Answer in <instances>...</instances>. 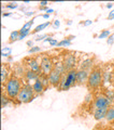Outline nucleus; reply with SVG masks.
<instances>
[{
  "instance_id": "37998d69",
  "label": "nucleus",
  "mask_w": 114,
  "mask_h": 130,
  "mask_svg": "<svg viewBox=\"0 0 114 130\" xmlns=\"http://www.w3.org/2000/svg\"><path fill=\"white\" fill-rule=\"evenodd\" d=\"M53 12H54V10H53V9H48L46 13H47V14H51V13H53Z\"/></svg>"
},
{
  "instance_id": "4c0bfd02",
  "label": "nucleus",
  "mask_w": 114,
  "mask_h": 130,
  "mask_svg": "<svg viewBox=\"0 0 114 130\" xmlns=\"http://www.w3.org/2000/svg\"><path fill=\"white\" fill-rule=\"evenodd\" d=\"M27 46L29 47V48L35 47V46H34V41H32V40H28V41H27Z\"/></svg>"
},
{
  "instance_id": "6e6552de",
  "label": "nucleus",
  "mask_w": 114,
  "mask_h": 130,
  "mask_svg": "<svg viewBox=\"0 0 114 130\" xmlns=\"http://www.w3.org/2000/svg\"><path fill=\"white\" fill-rule=\"evenodd\" d=\"M62 78H63V76L60 74H58L57 72H55L54 70H53L51 72V74L48 75V81H50V85L53 87H59Z\"/></svg>"
},
{
  "instance_id": "c03bdc74",
  "label": "nucleus",
  "mask_w": 114,
  "mask_h": 130,
  "mask_svg": "<svg viewBox=\"0 0 114 130\" xmlns=\"http://www.w3.org/2000/svg\"><path fill=\"white\" fill-rule=\"evenodd\" d=\"M71 24H72V21H71V20H69V21H67V25H68V26H70Z\"/></svg>"
},
{
  "instance_id": "c9c22d12",
  "label": "nucleus",
  "mask_w": 114,
  "mask_h": 130,
  "mask_svg": "<svg viewBox=\"0 0 114 130\" xmlns=\"http://www.w3.org/2000/svg\"><path fill=\"white\" fill-rule=\"evenodd\" d=\"M40 8H44V7H47V5H48V2L47 1H40Z\"/></svg>"
},
{
  "instance_id": "ea45409f",
  "label": "nucleus",
  "mask_w": 114,
  "mask_h": 130,
  "mask_svg": "<svg viewBox=\"0 0 114 130\" xmlns=\"http://www.w3.org/2000/svg\"><path fill=\"white\" fill-rule=\"evenodd\" d=\"M34 14H35L34 11H28V12H26V13H25V15H27V16H32Z\"/></svg>"
},
{
  "instance_id": "a211bd4d",
  "label": "nucleus",
  "mask_w": 114,
  "mask_h": 130,
  "mask_svg": "<svg viewBox=\"0 0 114 130\" xmlns=\"http://www.w3.org/2000/svg\"><path fill=\"white\" fill-rule=\"evenodd\" d=\"M51 25V22H46V23H43V24H40V25H38L34 30H32V34H37V32H39V31H41L43 30L44 28H46L47 26H50Z\"/></svg>"
},
{
  "instance_id": "f8f14e48",
  "label": "nucleus",
  "mask_w": 114,
  "mask_h": 130,
  "mask_svg": "<svg viewBox=\"0 0 114 130\" xmlns=\"http://www.w3.org/2000/svg\"><path fill=\"white\" fill-rule=\"evenodd\" d=\"M94 65V59L93 58H87V59H84L82 62L80 63V70H85V71H88L89 68H92Z\"/></svg>"
},
{
  "instance_id": "6ab92c4d",
  "label": "nucleus",
  "mask_w": 114,
  "mask_h": 130,
  "mask_svg": "<svg viewBox=\"0 0 114 130\" xmlns=\"http://www.w3.org/2000/svg\"><path fill=\"white\" fill-rule=\"evenodd\" d=\"M19 38V30H14L10 34V37H9V41L10 42H14V41H17Z\"/></svg>"
},
{
  "instance_id": "a878e982",
  "label": "nucleus",
  "mask_w": 114,
  "mask_h": 130,
  "mask_svg": "<svg viewBox=\"0 0 114 130\" xmlns=\"http://www.w3.org/2000/svg\"><path fill=\"white\" fill-rule=\"evenodd\" d=\"M40 80L42 81V84L44 85V87H45V88H47L48 86H50V81H48V76L41 74V75H40Z\"/></svg>"
},
{
  "instance_id": "a18cd8bd",
  "label": "nucleus",
  "mask_w": 114,
  "mask_h": 130,
  "mask_svg": "<svg viewBox=\"0 0 114 130\" xmlns=\"http://www.w3.org/2000/svg\"><path fill=\"white\" fill-rule=\"evenodd\" d=\"M24 3H30V1H28V0H25V1H24Z\"/></svg>"
},
{
  "instance_id": "49530a36",
  "label": "nucleus",
  "mask_w": 114,
  "mask_h": 130,
  "mask_svg": "<svg viewBox=\"0 0 114 130\" xmlns=\"http://www.w3.org/2000/svg\"><path fill=\"white\" fill-rule=\"evenodd\" d=\"M8 61H9V62H10V61H12V58H11V56H9V58H8Z\"/></svg>"
},
{
  "instance_id": "7ed1b4c3",
  "label": "nucleus",
  "mask_w": 114,
  "mask_h": 130,
  "mask_svg": "<svg viewBox=\"0 0 114 130\" xmlns=\"http://www.w3.org/2000/svg\"><path fill=\"white\" fill-rule=\"evenodd\" d=\"M76 74H78V71L76 70H72L67 72L66 74L63 76L62 81H60L59 85V90L60 91H66L69 90L72 86H74L75 84H78V80H76Z\"/></svg>"
},
{
  "instance_id": "79ce46f5",
  "label": "nucleus",
  "mask_w": 114,
  "mask_h": 130,
  "mask_svg": "<svg viewBox=\"0 0 114 130\" xmlns=\"http://www.w3.org/2000/svg\"><path fill=\"white\" fill-rule=\"evenodd\" d=\"M10 15H11V13H8V12H3V13H2L3 18H6V16H10Z\"/></svg>"
},
{
  "instance_id": "c85d7f7f",
  "label": "nucleus",
  "mask_w": 114,
  "mask_h": 130,
  "mask_svg": "<svg viewBox=\"0 0 114 130\" xmlns=\"http://www.w3.org/2000/svg\"><path fill=\"white\" fill-rule=\"evenodd\" d=\"M46 38H47V35L46 34H42V35H38V36H37V37L35 38V40H36V41H40V40H43V41H44Z\"/></svg>"
},
{
  "instance_id": "72a5a7b5",
  "label": "nucleus",
  "mask_w": 114,
  "mask_h": 130,
  "mask_svg": "<svg viewBox=\"0 0 114 130\" xmlns=\"http://www.w3.org/2000/svg\"><path fill=\"white\" fill-rule=\"evenodd\" d=\"M82 24H83V26H89L93 24V21L92 20H86V21H84Z\"/></svg>"
},
{
  "instance_id": "393cba45",
  "label": "nucleus",
  "mask_w": 114,
  "mask_h": 130,
  "mask_svg": "<svg viewBox=\"0 0 114 130\" xmlns=\"http://www.w3.org/2000/svg\"><path fill=\"white\" fill-rule=\"evenodd\" d=\"M112 34H111V30L110 29H104V30H102L99 34V39H104V38H109L110 36H111Z\"/></svg>"
},
{
  "instance_id": "473e14b6",
  "label": "nucleus",
  "mask_w": 114,
  "mask_h": 130,
  "mask_svg": "<svg viewBox=\"0 0 114 130\" xmlns=\"http://www.w3.org/2000/svg\"><path fill=\"white\" fill-rule=\"evenodd\" d=\"M107 20H109V21H111V20H114V10H112V11L109 13Z\"/></svg>"
},
{
  "instance_id": "dca6fc26",
  "label": "nucleus",
  "mask_w": 114,
  "mask_h": 130,
  "mask_svg": "<svg viewBox=\"0 0 114 130\" xmlns=\"http://www.w3.org/2000/svg\"><path fill=\"white\" fill-rule=\"evenodd\" d=\"M9 72H8L7 67L5 66V64L1 66V83L2 85H5L8 83V80H9Z\"/></svg>"
},
{
  "instance_id": "9d476101",
  "label": "nucleus",
  "mask_w": 114,
  "mask_h": 130,
  "mask_svg": "<svg viewBox=\"0 0 114 130\" xmlns=\"http://www.w3.org/2000/svg\"><path fill=\"white\" fill-rule=\"evenodd\" d=\"M88 77H89V73H88V71L79 70V71H78V74H76V80H78V84H79V85L87 84Z\"/></svg>"
},
{
  "instance_id": "5701e85b",
  "label": "nucleus",
  "mask_w": 114,
  "mask_h": 130,
  "mask_svg": "<svg viewBox=\"0 0 114 130\" xmlns=\"http://www.w3.org/2000/svg\"><path fill=\"white\" fill-rule=\"evenodd\" d=\"M112 80V73L111 72H104L103 73V83L110 84Z\"/></svg>"
},
{
  "instance_id": "e433bc0d",
  "label": "nucleus",
  "mask_w": 114,
  "mask_h": 130,
  "mask_svg": "<svg viewBox=\"0 0 114 130\" xmlns=\"http://www.w3.org/2000/svg\"><path fill=\"white\" fill-rule=\"evenodd\" d=\"M113 6H114L113 2H109V3H107V5H105V8H107V9H112Z\"/></svg>"
},
{
  "instance_id": "f03ea898",
  "label": "nucleus",
  "mask_w": 114,
  "mask_h": 130,
  "mask_svg": "<svg viewBox=\"0 0 114 130\" xmlns=\"http://www.w3.org/2000/svg\"><path fill=\"white\" fill-rule=\"evenodd\" d=\"M103 83V73L99 67L93 68L89 73V77L87 80V86L89 89H97L99 88Z\"/></svg>"
},
{
  "instance_id": "1a4fd4ad",
  "label": "nucleus",
  "mask_w": 114,
  "mask_h": 130,
  "mask_svg": "<svg viewBox=\"0 0 114 130\" xmlns=\"http://www.w3.org/2000/svg\"><path fill=\"white\" fill-rule=\"evenodd\" d=\"M27 65H28V70H31L38 74H42L41 73V65L38 62L37 59H27Z\"/></svg>"
},
{
  "instance_id": "ddd939ff",
  "label": "nucleus",
  "mask_w": 114,
  "mask_h": 130,
  "mask_svg": "<svg viewBox=\"0 0 114 130\" xmlns=\"http://www.w3.org/2000/svg\"><path fill=\"white\" fill-rule=\"evenodd\" d=\"M24 76H25V79L27 81H36V80H38L40 78V75L38 74V73H36V72L31 71V70H27Z\"/></svg>"
},
{
  "instance_id": "58836bf2",
  "label": "nucleus",
  "mask_w": 114,
  "mask_h": 130,
  "mask_svg": "<svg viewBox=\"0 0 114 130\" xmlns=\"http://www.w3.org/2000/svg\"><path fill=\"white\" fill-rule=\"evenodd\" d=\"M52 40H53V37H52V36H47V38L44 40V42H48V43H50Z\"/></svg>"
},
{
  "instance_id": "c756f323",
  "label": "nucleus",
  "mask_w": 114,
  "mask_h": 130,
  "mask_svg": "<svg viewBox=\"0 0 114 130\" xmlns=\"http://www.w3.org/2000/svg\"><path fill=\"white\" fill-rule=\"evenodd\" d=\"M107 43L109 44V46H112V44L114 43V34H112V35L107 39Z\"/></svg>"
},
{
  "instance_id": "aec40b11",
  "label": "nucleus",
  "mask_w": 114,
  "mask_h": 130,
  "mask_svg": "<svg viewBox=\"0 0 114 130\" xmlns=\"http://www.w3.org/2000/svg\"><path fill=\"white\" fill-rule=\"evenodd\" d=\"M104 96L107 98V99L109 100V102L110 103H113V101H114V91L113 90H105V92H104Z\"/></svg>"
},
{
  "instance_id": "4be33fe9",
  "label": "nucleus",
  "mask_w": 114,
  "mask_h": 130,
  "mask_svg": "<svg viewBox=\"0 0 114 130\" xmlns=\"http://www.w3.org/2000/svg\"><path fill=\"white\" fill-rule=\"evenodd\" d=\"M10 98L8 96V95H5V93H2L1 94V107L2 108H5L8 104H9V102H10Z\"/></svg>"
},
{
  "instance_id": "412c9836",
  "label": "nucleus",
  "mask_w": 114,
  "mask_h": 130,
  "mask_svg": "<svg viewBox=\"0 0 114 130\" xmlns=\"http://www.w3.org/2000/svg\"><path fill=\"white\" fill-rule=\"evenodd\" d=\"M11 53H12V49L10 47H5L2 48L1 50V55L3 56V58H9V56H11Z\"/></svg>"
},
{
  "instance_id": "f3484780",
  "label": "nucleus",
  "mask_w": 114,
  "mask_h": 130,
  "mask_svg": "<svg viewBox=\"0 0 114 130\" xmlns=\"http://www.w3.org/2000/svg\"><path fill=\"white\" fill-rule=\"evenodd\" d=\"M105 119L109 123H111V121L114 120V106H110L108 112H107V116H105Z\"/></svg>"
},
{
  "instance_id": "0eeeda50",
  "label": "nucleus",
  "mask_w": 114,
  "mask_h": 130,
  "mask_svg": "<svg viewBox=\"0 0 114 130\" xmlns=\"http://www.w3.org/2000/svg\"><path fill=\"white\" fill-rule=\"evenodd\" d=\"M93 106H94V109H96V108H109L111 106V103H110L109 100L104 96V94H98L95 98V100H94Z\"/></svg>"
},
{
  "instance_id": "f704fd0d",
  "label": "nucleus",
  "mask_w": 114,
  "mask_h": 130,
  "mask_svg": "<svg viewBox=\"0 0 114 130\" xmlns=\"http://www.w3.org/2000/svg\"><path fill=\"white\" fill-rule=\"evenodd\" d=\"M58 42H59V41H57L56 39H53L52 41L50 42V46H51V47H55V46H57V44H58Z\"/></svg>"
},
{
  "instance_id": "39448f33",
  "label": "nucleus",
  "mask_w": 114,
  "mask_h": 130,
  "mask_svg": "<svg viewBox=\"0 0 114 130\" xmlns=\"http://www.w3.org/2000/svg\"><path fill=\"white\" fill-rule=\"evenodd\" d=\"M40 65H41V73L43 75L48 76L51 74V72L54 70V63H53L52 59L47 55H43L41 58Z\"/></svg>"
},
{
  "instance_id": "423d86ee",
  "label": "nucleus",
  "mask_w": 114,
  "mask_h": 130,
  "mask_svg": "<svg viewBox=\"0 0 114 130\" xmlns=\"http://www.w3.org/2000/svg\"><path fill=\"white\" fill-rule=\"evenodd\" d=\"M63 63L65 65V67H66L67 72L75 70V65H76V56H75V54L74 53H67V54H65Z\"/></svg>"
},
{
  "instance_id": "2f4dec72",
  "label": "nucleus",
  "mask_w": 114,
  "mask_h": 130,
  "mask_svg": "<svg viewBox=\"0 0 114 130\" xmlns=\"http://www.w3.org/2000/svg\"><path fill=\"white\" fill-rule=\"evenodd\" d=\"M92 93H88V94L86 95V98H85V103H89V102H92Z\"/></svg>"
},
{
  "instance_id": "a19ab883",
  "label": "nucleus",
  "mask_w": 114,
  "mask_h": 130,
  "mask_svg": "<svg viewBox=\"0 0 114 130\" xmlns=\"http://www.w3.org/2000/svg\"><path fill=\"white\" fill-rule=\"evenodd\" d=\"M50 16H51V14L45 13V14H43V15H42V18H43V19H45V20H48V19H50Z\"/></svg>"
},
{
  "instance_id": "2eb2a0df",
  "label": "nucleus",
  "mask_w": 114,
  "mask_h": 130,
  "mask_svg": "<svg viewBox=\"0 0 114 130\" xmlns=\"http://www.w3.org/2000/svg\"><path fill=\"white\" fill-rule=\"evenodd\" d=\"M54 71L57 72L58 74H60L62 76H64L67 73L66 67H65V65L62 61H59V62H57V63H54Z\"/></svg>"
},
{
  "instance_id": "b1692460",
  "label": "nucleus",
  "mask_w": 114,
  "mask_h": 130,
  "mask_svg": "<svg viewBox=\"0 0 114 130\" xmlns=\"http://www.w3.org/2000/svg\"><path fill=\"white\" fill-rule=\"evenodd\" d=\"M71 40L69 38H65L63 40H60V41L58 42V44H57V47H68V46H71Z\"/></svg>"
},
{
  "instance_id": "9b49d317",
  "label": "nucleus",
  "mask_w": 114,
  "mask_h": 130,
  "mask_svg": "<svg viewBox=\"0 0 114 130\" xmlns=\"http://www.w3.org/2000/svg\"><path fill=\"white\" fill-rule=\"evenodd\" d=\"M109 108H96L93 109V116L96 120H102L107 116V112Z\"/></svg>"
},
{
  "instance_id": "4468645a",
  "label": "nucleus",
  "mask_w": 114,
  "mask_h": 130,
  "mask_svg": "<svg viewBox=\"0 0 114 130\" xmlns=\"http://www.w3.org/2000/svg\"><path fill=\"white\" fill-rule=\"evenodd\" d=\"M32 88H34V91H35L36 94H40V93H42L44 90H45V87H44V85L42 84V81L40 80V78L34 83Z\"/></svg>"
},
{
  "instance_id": "bb28decb",
  "label": "nucleus",
  "mask_w": 114,
  "mask_h": 130,
  "mask_svg": "<svg viewBox=\"0 0 114 130\" xmlns=\"http://www.w3.org/2000/svg\"><path fill=\"white\" fill-rule=\"evenodd\" d=\"M41 51V48L38 47V46H35V47H32L30 48L29 50H28V53L29 54H32V53H38V52Z\"/></svg>"
},
{
  "instance_id": "f257e3e1",
  "label": "nucleus",
  "mask_w": 114,
  "mask_h": 130,
  "mask_svg": "<svg viewBox=\"0 0 114 130\" xmlns=\"http://www.w3.org/2000/svg\"><path fill=\"white\" fill-rule=\"evenodd\" d=\"M22 89V85H21V80L17 77H11L8 80V83L6 84V93L7 95L10 98L11 100H15L17 99V95L19 91Z\"/></svg>"
},
{
  "instance_id": "cd10ccee",
  "label": "nucleus",
  "mask_w": 114,
  "mask_h": 130,
  "mask_svg": "<svg viewBox=\"0 0 114 130\" xmlns=\"http://www.w3.org/2000/svg\"><path fill=\"white\" fill-rule=\"evenodd\" d=\"M7 9H10V10H14V9H17L18 8V3L17 2H10L9 5L6 6Z\"/></svg>"
},
{
  "instance_id": "7c9ffc66",
  "label": "nucleus",
  "mask_w": 114,
  "mask_h": 130,
  "mask_svg": "<svg viewBox=\"0 0 114 130\" xmlns=\"http://www.w3.org/2000/svg\"><path fill=\"white\" fill-rule=\"evenodd\" d=\"M60 26V21L59 20H55L54 22H53V27L54 28H59Z\"/></svg>"
},
{
  "instance_id": "20e7f679",
  "label": "nucleus",
  "mask_w": 114,
  "mask_h": 130,
  "mask_svg": "<svg viewBox=\"0 0 114 130\" xmlns=\"http://www.w3.org/2000/svg\"><path fill=\"white\" fill-rule=\"evenodd\" d=\"M35 98L36 93L34 91V88H32L31 85L26 84L22 87L16 100H17L18 103H30L31 101H34Z\"/></svg>"
}]
</instances>
